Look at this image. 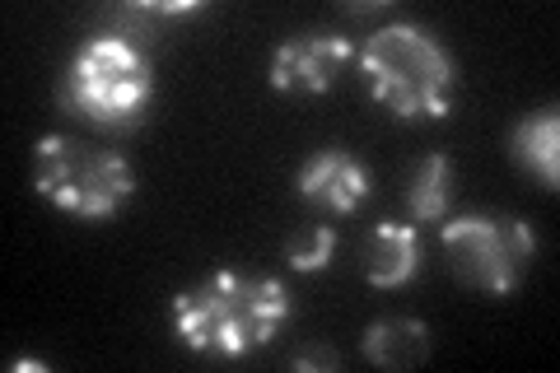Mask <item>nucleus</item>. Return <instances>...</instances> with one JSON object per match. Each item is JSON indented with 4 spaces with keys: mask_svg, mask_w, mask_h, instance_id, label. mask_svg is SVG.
Listing matches in <instances>:
<instances>
[{
    "mask_svg": "<svg viewBox=\"0 0 560 373\" xmlns=\"http://www.w3.org/2000/svg\"><path fill=\"white\" fill-rule=\"evenodd\" d=\"M290 290L271 276L210 271L197 285L173 294V331L191 354L210 360H243L285 327Z\"/></svg>",
    "mask_w": 560,
    "mask_h": 373,
    "instance_id": "nucleus-1",
    "label": "nucleus"
},
{
    "mask_svg": "<svg viewBox=\"0 0 560 373\" xmlns=\"http://www.w3.org/2000/svg\"><path fill=\"white\" fill-rule=\"evenodd\" d=\"M360 75L370 98L383 103L401 121H434L448 117L458 94V70L444 43L420 24H388L364 38Z\"/></svg>",
    "mask_w": 560,
    "mask_h": 373,
    "instance_id": "nucleus-2",
    "label": "nucleus"
},
{
    "mask_svg": "<svg viewBox=\"0 0 560 373\" xmlns=\"http://www.w3.org/2000/svg\"><path fill=\"white\" fill-rule=\"evenodd\" d=\"M61 108L94 121V127L121 131L140 121L154 98V66L127 33H94L70 57L61 75Z\"/></svg>",
    "mask_w": 560,
    "mask_h": 373,
    "instance_id": "nucleus-3",
    "label": "nucleus"
},
{
    "mask_svg": "<svg viewBox=\"0 0 560 373\" xmlns=\"http://www.w3.org/2000/svg\"><path fill=\"white\" fill-rule=\"evenodd\" d=\"M33 187L66 215L113 220L136 191V173L121 154L75 136H43L33 150Z\"/></svg>",
    "mask_w": 560,
    "mask_h": 373,
    "instance_id": "nucleus-4",
    "label": "nucleus"
},
{
    "mask_svg": "<svg viewBox=\"0 0 560 373\" xmlns=\"http://www.w3.org/2000/svg\"><path fill=\"white\" fill-rule=\"evenodd\" d=\"M444 253L463 285L481 294H514L533 261V229L500 215H458L444 224Z\"/></svg>",
    "mask_w": 560,
    "mask_h": 373,
    "instance_id": "nucleus-5",
    "label": "nucleus"
},
{
    "mask_svg": "<svg viewBox=\"0 0 560 373\" xmlns=\"http://www.w3.org/2000/svg\"><path fill=\"white\" fill-rule=\"evenodd\" d=\"M350 57H355V43L337 28L294 33L290 43H280L271 51L267 80H271L276 94H327Z\"/></svg>",
    "mask_w": 560,
    "mask_h": 373,
    "instance_id": "nucleus-6",
    "label": "nucleus"
},
{
    "mask_svg": "<svg viewBox=\"0 0 560 373\" xmlns=\"http://www.w3.org/2000/svg\"><path fill=\"white\" fill-rule=\"evenodd\" d=\"M294 187H300V197L308 206L327 210V215H350L370 197V168L346 150H318L313 159H304Z\"/></svg>",
    "mask_w": 560,
    "mask_h": 373,
    "instance_id": "nucleus-7",
    "label": "nucleus"
},
{
    "mask_svg": "<svg viewBox=\"0 0 560 373\" xmlns=\"http://www.w3.org/2000/svg\"><path fill=\"white\" fill-rule=\"evenodd\" d=\"M420 271V234L401 220H383L364 243V276L374 290H401Z\"/></svg>",
    "mask_w": 560,
    "mask_h": 373,
    "instance_id": "nucleus-8",
    "label": "nucleus"
},
{
    "mask_svg": "<svg viewBox=\"0 0 560 373\" xmlns=\"http://www.w3.org/2000/svg\"><path fill=\"white\" fill-rule=\"evenodd\" d=\"M510 154L523 173H533L541 187L560 183V117L556 108H541L533 117H523L510 136Z\"/></svg>",
    "mask_w": 560,
    "mask_h": 373,
    "instance_id": "nucleus-9",
    "label": "nucleus"
},
{
    "mask_svg": "<svg viewBox=\"0 0 560 373\" xmlns=\"http://www.w3.org/2000/svg\"><path fill=\"white\" fill-rule=\"evenodd\" d=\"M430 354V327L416 317H378L364 331V360L378 369H416Z\"/></svg>",
    "mask_w": 560,
    "mask_h": 373,
    "instance_id": "nucleus-10",
    "label": "nucleus"
},
{
    "mask_svg": "<svg viewBox=\"0 0 560 373\" xmlns=\"http://www.w3.org/2000/svg\"><path fill=\"white\" fill-rule=\"evenodd\" d=\"M448 201H453V164L444 154H425L411 173V187H407V210L411 220L420 224H434L448 215Z\"/></svg>",
    "mask_w": 560,
    "mask_h": 373,
    "instance_id": "nucleus-11",
    "label": "nucleus"
},
{
    "mask_svg": "<svg viewBox=\"0 0 560 373\" xmlns=\"http://www.w3.org/2000/svg\"><path fill=\"white\" fill-rule=\"evenodd\" d=\"M337 253V234H331V224H304L300 234H290L285 243V261L294 271H323Z\"/></svg>",
    "mask_w": 560,
    "mask_h": 373,
    "instance_id": "nucleus-12",
    "label": "nucleus"
},
{
    "mask_svg": "<svg viewBox=\"0 0 560 373\" xmlns=\"http://www.w3.org/2000/svg\"><path fill=\"white\" fill-rule=\"evenodd\" d=\"M290 364H294V369H337L341 360H337V354H331V350H323V346H308V350L294 354Z\"/></svg>",
    "mask_w": 560,
    "mask_h": 373,
    "instance_id": "nucleus-13",
    "label": "nucleus"
}]
</instances>
